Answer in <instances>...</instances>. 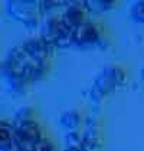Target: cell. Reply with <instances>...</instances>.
I'll list each match as a JSON object with an SVG mask.
<instances>
[{
    "label": "cell",
    "instance_id": "cell-1",
    "mask_svg": "<svg viewBox=\"0 0 144 151\" xmlns=\"http://www.w3.org/2000/svg\"><path fill=\"white\" fill-rule=\"evenodd\" d=\"M3 72L10 86L16 91H22L29 82L40 79L46 72V62H40L33 58L23 45H17L10 49Z\"/></svg>",
    "mask_w": 144,
    "mask_h": 151
},
{
    "label": "cell",
    "instance_id": "cell-2",
    "mask_svg": "<svg viewBox=\"0 0 144 151\" xmlns=\"http://www.w3.org/2000/svg\"><path fill=\"white\" fill-rule=\"evenodd\" d=\"M127 81V75L120 66H107L95 76L89 89V99L92 104H101L104 98L121 89Z\"/></svg>",
    "mask_w": 144,
    "mask_h": 151
},
{
    "label": "cell",
    "instance_id": "cell-3",
    "mask_svg": "<svg viewBox=\"0 0 144 151\" xmlns=\"http://www.w3.org/2000/svg\"><path fill=\"white\" fill-rule=\"evenodd\" d=\"M40 37L53 49H63L73 45V29L63 22L60 16H50L42 26Z\"/></svg>",
    "mask_w": 144,
    "mask_h": 151
},
{
    "label": "cell",
    "instance_id": "cell-4",
    "mask_svg": "<svg viewBox=\"0 0 144 151\" xmlns=\"http://www.w3.org/2000/svg\"><path fill=\"white\" fill-rule=\"evenodd\" d=\"M6 12L12 19L29 29L36 27L43 14L40 1L35 0H10L6 3Z\"/></svg>",
    "mask_w": 144,
    "mask_h": 151
},
{
    "label": "cell",
    "instance_id": "cell-5",
    "mask_svg": "<svg viewBox=\"0 0 144 151\" xmlns=\"http://www.w3.org/2000/svg\"><path fill=\"white\" fill-rule=\"evenodd\" d=\"M14 147L20 151H33L35 145L43 138L40 127L33 119H24L13 122Z\"/></svg>",
    "mask_w": 144,
    "mask_h": 151
},
{
    "label": "cell",
    "instance_id": "cell-6",
    "mask_svg": "<svg viewBox=\"0 0 144 151\" xmlns=\"http://www.w3.org/2000/svg\"><path fill=\"white\" fill-rule=\"evenodd\" d=\"M104 32L94 22L86 20L73 30V45L84 49L104 47Z\"/></svg>",
    "mask_w": 144,
    "mask_h": 151
},
{
    "label": "cell",
    "instance_id": "cell-7",
    "mask_svg": "<svg viewBox=\"0 0 144 151\" xmlns=\"http://www.w3.org/2000/svg\"><path fill=\"white\" fill-rule=\"evenodd\" d=\"M60 17L63 19V22L72 27L75 30V27H78L79 24L86 22V9H85L84 1H71L66 3V7L63 9V12L60 14Z\"/></svg>",
    "mask_w": 144,
    "mask_h": 151
},
{
    "label": "cell",
    "instance_id": "cell-8",
    "mask_svg": "<svg viewBox=\"0 0 144 151\" xmlns=\"http://www.w3.org/2000/svg\"><path fill=\"white\" fill-rule=\"evenodd\" d=\"M24 46V49L37 60L40 62H46L48 58H50V55L53 53V47L48 45L42 37H37V39H29L26 40L24 43H22Z\"/></svg>",
    "mask_w": 144,
    "mask_h": 151
},
{
    "label": "cell",
    "instance_id": "cell-9",
    "mask_svg": "<svg viewBox=\"0 0 144 151\" xmlns=\"http://www.w3.org/2000/svg\"><path fill=\"white\" fill-rule=\"evenodd\" d=\"M85 151H96L104 144V137L101 127H86L82 134Z\"/></svg>",
    "mask_w": 144,
    "mask_h": 151
},
{
    "label": "cell",
    "instance_id": "cell-10",
    "mask_svg": "<svg viewBox=\"0 0 144 151\" xmlns=\"http://www.w3.org/2000/svg\"><path fill=\"white\" fill-rule=\"evenodd\" d=\"M14 147V129L13 125L0 119V151H9Z\"/></svg>",
    "mask_w": 144,
    "mask_h": 151
},
{
    "label": "cell",
    "instance_id": "cell-11",
    "mask_svg": "<svg viewBox=\"0 0 144 151\" xmlns=\"http://www.w3.org/2000/svg\"><path fill=\"white\" fill-rule=\"evenodd\" d=\"M82 122V116L76 109H69L65 111L62 115L59 116V125L62 128H65L68 132L71 131H76V128L81 125Z\"/></svg>",
    "mask_w": 144,
    "mask_h": 151
},
{
    "label": "cell",
    "instance_id": "cell-12",
    "mask_svg": "<svg viewBox=\"0 0 144 151\" xmlns=\"http://www.w3.org/2000/svg\"><path fill=\"white\" fill-rule=\"evenodd\" d=\"M86 12H91L94 14H101L108 10H111L112 7H115V1H109V0H92V1H84Z\"/></svg>",
    "mask_w": 144,
    "mask_h": 151
},
{
    "label": "cell",
    "instance_id": "cell-13",
    "mask_svg": "<svg viewBox=\"0 0 144 151\" xmlns=\"http://www.w3.org/2000/svg\"><path fill=\"white\" fill-rule=\"evenodd\" d=\"M65 145H66V148H69V150L85 151L84 141H82V135H81V134H78L76 131L66 132V135H65Z\"/></svg>",
    "mask_w": 144,
    "mask_h": 151
},
{
    "label": "cell",
    "instance_id": "cell-14",
    "mask_svg": "<svg viewBox=\"0 0 144 151\" xmlns=\"http://www.w3.org/2000/svg\"><path fill=\"white\" fill-rule=\"evenodd\" d=\"M130 17L135 23H144V1H135L130 9Z\"/></svg>",
    "mask_w": 144,
    "mask_h": 151
},
{
    "label": "cell",
    "instance_id": "cell-15",
    "mask_svg": "<svg viewBox=\"0 0 144 151\" xmlns=\"http://www.w3.org/2000/svg\"><path fill=\"white\" fill-rule=\"evenodd\" d=\"M33 151H56V148H55V145H53L48 138L43 137V138L35 145Z\"/></svg>",
    "mask_w": 144,
    "mask_h": 151
},
{
    "label": "cell",
    "instance_id": "cell-16",
    "mask_svg": "<svg viewBox=\"0 0 144 151\" xmlns=\"http://www.w3.org/2000/svg\"><path fill=\"white\" fill-rule=\"evenodd\" d=\"M140 76H141V81L144 82V66L141 68V70H140Z\"/></svg>",
    "mask_w": 144,
    "mask_h": 151
},
{
    "label": "cell",
    "instance_id": "cell-17",
    "mask_svg": "<svg viewBox=\"0 0 144 151\" xmlns=\"http://www.w3.org/2000/svg\"><path fill=\"white\" fill-rule=\"evenodd\" d=\"M63 151H76V150H69V148H65Z\"/></svg>",
    "mask_w": 144,
    "mask_h": 151
},
{
    "label": "cell",
    "instance_id": "cell-18",
    "mask_svg": "<svg viewBox=\"0 0 144 151\" xmlns=\"http://www.w3.org/2000/svg\"><path fill=\"white\" fill-rule=\"evenodd\" d=\"M9 151H14V147H13V148H12V150H9Z\"/></svg>",
    "mask_w": 144,
    "mask_h": 151
}]
</instances>
